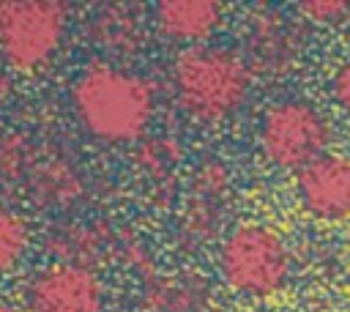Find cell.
Returning a JSON list of instances; mask_svg holds the SVG:
<instances>
[{"label":"cell","mask_w":350,"mask_h":312,"mask_svg":"<svg viewBox=\"0 0 350 312\" xmlns=\"http://www.w3.org/2000/svg\"><path fill=\"white\" fill-rule=\"evenodd\" d=\"M74 115L88 134L101 142L137 140L156 112L150 85L118 66H90L71 88Z\"/></svg>","instance_id":"obj_1"},{"label":"cell","mask_w":350,"mask_h":312,"mask_svg":"<svg viewBox=\"0 0 350 312\" xmlns=\"http://www.w3.org/2000/svg\"><path fill=\"white\" fill-rule=\"evenodd\" d=\"M172 88L180 109L197 123H221L232 118L252 93V63L216 44H197L178 55Z\"/></svg>","instance_id":"obj_2"},{"label":"cell","mask_w":350,"mask_h":312,"mask_svg":"<svg viewBox=\"0 0 350 312\" xmlns=\"http://www.w3.org/2000/svg\"><path fill=\"white\" fill-rule=\"evenodd\" d=\"M293 271V257L282 235L265 224H241L219 246V274L230 290L249 298L279 293Z\"/></svg>","instance_id":"obj_3"},{"label":"cell","mask_w":350,"mask_h":312,"mask_svg":"<svg viewBox=\"0 0 350 312\" xmlns=\"http://www.w3.org/2000/svg\"><path fill=\"white\" fill-rule=\"evenodd\" d=\"M260 151L268 164L279 170L301 172L312 161L328 153L334 140L331 120L309 101L287 99L271 104L257 129Z\"/></svg>","instance_id":"obj_4"},{"label":"cell","mask_w":350,"mask_h":312,"mask_svg":"<svg viewBox=\"0 0 350 312\" xmlns=\"http://www.w3.org/2000/svg\"><path fill=\"white\" fill-rule=\"evenodd\" d=\"M66 33V5L52 0L8 3L0 33L3 60L16 71H36L52 60Z\"/></svg>","instance_id":"obj_5"},{"label":"cell","mask_w":350,"mask_h":312,"mask_svg":"<svg viewBox=\"0 0 350 312\" xmlns=\"http://www.w3.org/2000/svg\"><path fill=\"white\" fill-rule=\"evenodd\" d=\"M27 307L30 312H104V287L90 268L57 263L33 276Z\"/></svg>","instance_id":"obj_6"},{"label":"cell","mask_w":350,"mask_h":312,"mask_svg":"<svg viewBox=\"0 0 350 312\" xmlns=\"http://www.w3.org/2000/svg\"><path fill=\"white\" fill-rule=\"evenodd\" d=\"M295 197L301 208L314 219H350V156L325 153L295 172Z\"/></svg>","instance_id":"obj_7"},{"label":"cell","mask_w":350,"mask_h":312,"mask_svg":"<svg viewBox=\"0 0 350 312\" xmlns=\"http://www.w3.org/2000/svg\"><path fill=\"white\" fill-rule=\"evenodd\" d=\"M224 5L216 0H161L156 3V25L167 38L183 44H205L221 25Z\"/></svg>","instance_id":"obj_8"},{"label":"cell","mask_w":350,"mask_h":312,"mask_svg":"<svg viewBox=\"0 0 350 312\" xmlns=\"http://www.w3.org/2000/svg\"><path fill=\"white\" fill-rule=\"evenodd\" d=\"M249 57H254V63L262 68H287L298 57L295 27L287 25L279 14L260 16L249 33Z\"/></svg>","instance_id":"obj_9"},{"label":"cell","mask_w":350,"mask_h":312,"mask_svg":"<svg viewBox=\"0 0 350 312\" xmlns=\"http://www.w3.org/2000/svg\"><path fill=\"white\" fill-rule=\"evenodd\" d=\"M27 241H30L27 222L16 211L0 205V271H8L19 263V257L27 249Z\"/></svg>","instance_id":"obj_10"},{"label":"cell","mask_w":350,"mask_h":312,"mask_svg":"<svg viewBox=\"0 0 350 312\" xmlns=\"http://www.w3.org/2000/svg\"><path fill=\"white\" fill-rule=\"evenodd\" d=\"M295 11L317 25H342L350 16V3L347 0H301L295 3Z\"/></svg>","instance_id":"obj_11"},{"label":"cell","mask_w":350,"mask_h":312,"mask_svg":"<svg viewBox=\"0 0 350 312\" xmlns=\"http://www.w3.org/2000/svg\"><path fill=\"white\" fill-rule=\"evenodd\" d=\"M331 99L350 115V57H345L331 77Z\"/></svg>","instance_id":"obj_12"},{"label":"cell","mask_w":350,"mask_h":312,"mask_svg":"<svg viewBox=\"0 0 350 312\" xmlns=\"http://www.w3.org/2000/svg\"><path fill=\"white\" fill-rule=\"evenodd\" d=\"M5 16H8V3H0V33H3V25H5Z\"/></svg>","instance_id":"obj_13"},{"label":"cell","mask_w":350,"mask_h":312,"mask_svg":"<svg viewBox=\"0 0 350 312\" xmlns=\"http://www.w3.org/2000/svg\"><path fill=\"white\" fill-rule=\"evenodd\" d=\"M0 312H16L14 307H8V304H0Z\"/></svg>","instance_id":"obj_14"}]
</instances>
